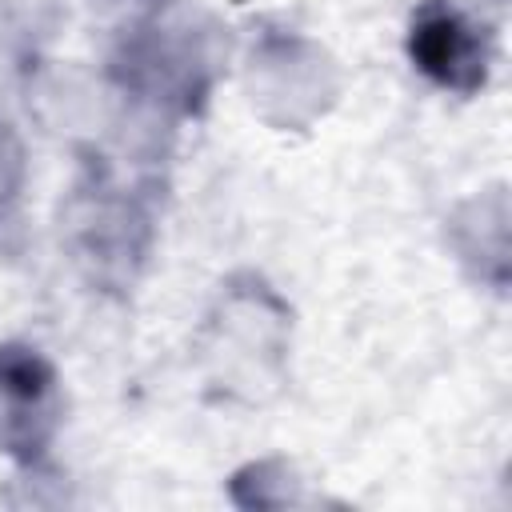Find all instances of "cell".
I'll use <instances>...</instances> for the list:
<instances>
[{
  "instance_id": "cell-1",
  "label": "cell",
  "mask_w": 512,
  "mask_h": 512,
  "mask_svg": "<svg viewBox=\"0 0 512 512\" xmlns=\"http://www.w3.org/2000/svg\"><path fill=\"white\" fill-rule=\"evenodd\" d=\"M408 48H412L416 68L428 72L444 88L472 92L484 80V44H480L476 28L444 4H428L412 20V44Z\"/></svg>"
}]
</instances>
